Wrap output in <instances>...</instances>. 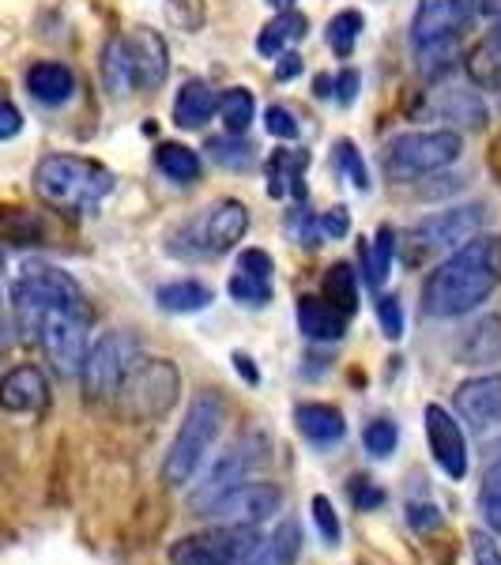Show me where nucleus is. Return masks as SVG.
Segmentation results:
<instances>
[{"label": "nucleus", "mask_w": 501, "mask_h": 565, "mask_svg": "<svg viewBox=\"0 0 501 565\" xmlns=\"http://www.w3.org/2000/svg\"><path fill=\"white\" fill-rule=\"evenodd\" d=\"M463 151L460 132L434 129V132H404L385 148V174L393 181H418L426 174L452 167Z\"/></svg>", "instance_id": "nucleus-5"}, {"label": "nucleus", "mask_w": 501, "mask_h": 565, "mask_svg": "<svg viewBox=\"0 0 501 565\" xmlns=\"http://www.w3.org/2000/svg\"><path fill=\"white\" fill-rule=\"evenodd\" d=\"M482 223H487V207L482 204L452 207V212L423 218V223H415L412 234H407V260L423 264L426 257H437V253H445V249L457 253L460 245H468L482 231Z\"/></svg>", "instance_id": "nucleus-7"}, {"label": "nucleus", "mask_w": 501, "mask_h": 565, "mask_svg": "<svg viewBox=\"0 0 501 565\" xmlns=\"http://www.w3.org/2000/svg\"><path fill=\"white\" fill-rule=\"evenodd\" d=\"M479 513H482V521H487L490 535H498V540H501V457L490 463L487 476H482Z\"/></svg>", "instance_id": "nucleus-36"}, {"label": "nucleus", "mask_w": 501, "mask_h": 565, "mask_svg": "<svg viewBox=\"0 0 501 565\" xmlns=\"http://www.w3.org/2000/svg\"><path fill=\"white\" fill-rule=\"evenodd\" d=\"M284 509V490L276 482H249L226 490L212 509H204V516H212L215 524H231V527H260L264 521Z\"/></svg>", "instance_id": "nucleus-12"}, {"label": "nucleus", "mask_w": 501, "mask_h": 565, "mask_svg": "<svg viewBox=\"0 0 501 565\" xmlns=\"http://www.w3.org/2000/svg\"><path fill=\"white\" fill-rule=\"evenodd\" d=\"M457 359L463 366H490L501 359V317H482L460 335Z\"/></svg>", "instance_id": "nucleus-24"}, {"label": "nucleus", "mask_w": 501, "mask_h": 565, "mask_svg": "<svg viewBox=\"0 0 501 565\" xmlns=\"http://www.w3.org/2000/svg\"><path fill=\"white\" fill-rule=\"evenodd\" d=\"M45 234L42 218L26 207H8L0 204V242H12V245H39Z\"/></svg>", "instance_id": "nucleus-32"}, {"label": "nucleus", "mask_w": 501, "mask_h": 565, "mask_svg": "<svg viewBox=\"0 0 501 565\" xmlns=\"http://www.w3.org/2000/svg\"><path fill=\"white\" fill-rule=\"evenodd\" d=\"M377 321L388 340H399V335H404V306H399V298H393V295L377 298Z\"/></svg>", "instance_id": "nucleus-43"}, {"label": "nucleus", "mask_w": 501, "mask_h": 565, "mask_svg": "<svg viewBox=\"0 0 501 565\" xmlns=\"http://www.w3.org/2000/svg\"><path fill=\"white\" fill-rule=\"evenodd\" d=\"M234 366H238V373H242V377L245 381H249V385H260V373L257 370H253V359H249V354H234Z\"/></svg>", "instance_id": "nucleus-53"}, {"label": "nucleus", "mask_w": 501, "mask_h": 565, "mask_svg": "<svg viewBox=\"0 0 501 565\" xmlns=\"http://www.w3.org/2000/svg\"><path fill=\"white\" fill-rule=\"evenodd\" d=\"M34 193L61 212L84 215L95 212L114 193V174L95 159L79 154H50L34 167Z\"/></svg>", "instance_id": "nucleus-2"}, {"label": "nucleus", "mask_w": 501, "mask_h": 565, "mask_svg": "<svg viewBox=\"0 0 501 565\" xmlns=\"http://www.w3.org/2000/svg\"><path fill=\"white\" fill-rule=\"evenodd\" d=\"M468 76L479 90H501V50L490 34L468 53Z\"/></svg>", "instance_id": "nucleus-33"}, {"label": "nucleus", "mask_w": 501, "mask_h": 565, "mask_svg": "<svg viewBox=\"0 0 501 565\" xmlns=\"http://www.w3.org/2000/svg\"><path fill=\"white\" fill-rule=\"evenodd\" d=\"M245 231H249V212L242 200H218L204 218V253H226L234 249Z\"/></svg>", "instance_id": "nucleus-18"}, {"label": "nucleus", "mask_w": 501, "mask_h": 565, "mask_svg": "<svg viewBox=\"0 0 501 565\" xmlns=\"http://www.w3.org/2000/svg\"><path fill=\"white\" fill-rule=\"evenodd\" d=\"M26 90L42 106H61L76 95V76H72V68L57 65V61H39V65L26 68Z\"/></svg>", "instance_id": "nucleus-23"}, {"label": "nucleus", "mask_w": 501, "mask_h": 565, "mask_svg": "<svg viewBox=\"0 0 501 565\" xmlns=\"http://www.w3.org/2000/svg\"><path fill=\"white\" fill-rule=\"evenodd\" d=\"M335 167H340L343 178L354 181V189H370V170L362 162V151L351 140H335Z\"/></svg>", "instance_id": "nucleus-40"}, {"label": "nucleus", "mask_w": 501, "mask_h": 565, "mask_svg": "<svg viewBox=\"0 0 501 565\" xmlns=\"http://www.w3.org/2000/svg\"><path fill=\"white\" fill-rule=\"evenodd\" d=\"M223 423H226L223 396L218 392H200L193 404H189L185 423L178 426V437L170 441L167 460H162V482L167 487H185L196 476L207 449H212L218 430H223Z\"/></svg>", "instance_id": "nucleus-3"}, {"label": "nucleus", "mask_w": 501, "mask_h": 565, "mask_svg": "<svg viewBox=\"0 0 501 565\" xmlns=\"http://www.w3.org/2000/svg\"><path fill=\"white\" fill-rule=\"evenodd\" d=\"M268 4H271V8H279V12H287V8L295 4V0H268Z\"/></svg>", "instance_id": "nucleus-56"}, {"label": "nucleus", "mask_w": 501, "mask_h": 565, "mask_svg": "<svg viewBox=\"0 0 501 565\" xmlns=\"http://www.w3.org/2000/svg\"><path fill=\"white\" fill-rule=\"evenodd\" d=\"M348 494H351V505L362 509V513H370V509H377L381 501H385V490L373 487L370 479H354L351 487H348Z\"/></svg>", "instance_id": "nucleus-47"}, {"label": "nucleus", "mask_w": 501, "mask_h": 565, "mask_svg": "<svg viewBox=\"0 0 501 565\" xmlns=\"http://www.w3.org/2000/svg\"><path fill=\"white\" fill-rule=\"evenodd\" d=\"M457 415L471 426H494L501 423V373H487V377H471L463 381L452 396Z\"/></svg>", "instance_id": "nucleus-15"}, {"label": "nucleus", "mask_w": 501, "mask_h": 565, "mask_svg": "<svg viewBox=\"0 0 501 565\" xmlns=\"http://www.w3.org/2000/svg\"><path fill=\"white\" fill-rule=\"evenodd\" d=\"M4 343H8V328H4V321H0V351H4Z\"/></svg>", "instance_id": "nucleus-58"}, {"label": "nucleus", "mask_w": 501, "mask_h": 565, "mask_svg": "<svg viewBox=\"0 0 501 565\" xmlns=\"http://www.w3.org/2000/svg\"><path fill=\"white\" fill-rule=\"evenodd\" d=\"M181 388V373L174 362L167 359H148L136 362V370L125 377V404H129L132 418H159L174 407Z\"/></svg>", "instance_id": "nucleus-9"}, {"label": "nucleus", "mask_w": 501, "mask_h": 565, "mask_svg": "<svg viewBox=\"0 0 501 565\" xmlns=\"http://www.w3.org/2000/svg\"><path fill=\"white\" fill-rule=\"evenodd\" d=\"M407 524H412L415 532L437 527V524H441V509H437V505H407Z\"/></svg>", "instance_id": "nucleus-49"}, {"label": "nucleus", "mask_w": 501, "mask_h": 565, "mask_svg": "<svg viewBox=\"0 0 501 565\" xmlns=\"http://www.w3.org/2000/svg\"><path fill=\"white\" fill-rule=\"evenodd\" d=\"M321 231L328 234V238H343V234L351 231L348 207H332V212H324V215H321Z\"/></svg>", "instance_id": "nucleus-50"}, {"label": "nucleus", "mask_w": 501, "mask_h": 565, "mask_svg": "<svg viewBox=\"0 0 501 565\" xmlns=\"http://www.w3.org/2000/svg\"><path fill=\"white\" fill-rule=\"evenodd\" d=\"M207 151H212V159L215 162H223V167H231V170H245V167H253V148L245 140H238V136H215V140H207Z\"/></svg>", "instance_id": "nucleus-38"}, {"label": "nucleus", "mask_w": 501, "mask_h": 565, "mask_svg": "<svg viewBox=\"0 0 501 565\" xmlns=\"http://www.w3.org/2000/svg\"><path fill=\"white\" fill-rule=\"evenodd\" d=\"M45 399H50V385H45L42 370H34V366H15L0 381V407L12 415L42 412Z\"/></svg>", "instance_id": "nucleus-17"}, {"label": "nucleus", "mask_w": 501, "mask_h": 565, "mask_svg": "<svg viewBox=\"0 0 501 565\" xmlns=\"http://www.w3.org/2000/svg\"><path fill=\"white\" fill-rule=\"evenodd\" d=\"M264 129H268L276 140H298V121L287 106H268L264 109Z\"/></svg>", "instance_id": "nucleus-44"}, {"label": "nucleus", "mask_w": 501, "mask_h": 565, "mask_svg": "<svg viewBox=\"0 0 501 565\" xmlns=\"http://www.w3.org/2000/svg\"><path fill=\"white\" fill-rule=\"evenodd\" d=\"M23 129V114L12 103H0V140H12Z\"/></svg>", "instance_id": "nucleus-51"}, {"label": "nucleus", "mask_w": 501, "mask_h": 565, "mask_svg": "<svg viewBox=\"0 0 501 565\" xmlns=\"http://www.w3.org/2000/svg\"><path fill=\"white\" fill-rule=\"evenodd\" d=\"M362 445H366V452L370 457H377V460H388L396 452V445H399V430H396V423H388V418H373V423L362 430Z\"/></svg>", "instance_id": "nucleus-39"}, {"label": "nucleus", "mask_w": 501, "mask_h": 565, "mask_svg": "<svg viewBox=\"0 0 501 565\" xmlns=\"http://www.w3.org/2000/svg\"><path fill=\"white\" fill-rule=\"evenodd\" d=\"M264 457H268V441L257 434H249V437H242V441H234L231 449L218 457V463L212 471L204 476V482L189 494V505L193 509H212L218 498L226 494V490H234V487H242L245 479H249V471H257Z\"/></svg>", "instance_id": "nucleus-10"}, {"label": "nucleus", "mask_w": 501, "mask_h": 565, "mask_svg": "<svg viewBox=\"0 0 501 565\" xmlns=\"http://www.w3.org/2000/svg\"><path fill=\"white\" fill-rule=\"evenodd\" d=\"M140 362V343L129 332H106L95 348H87V359L79 366V381H84L87 399H109L125 385V377Z\"/></svg>", "instance_id": "nucleus-6"}, {"label": "nucleus", "mask_w": 501, "mask_h": 565, "mask_svg": "<svg viewBox=\"0 0 501 565\" xmlns=\"http://www.w3.org/2000/svg\"><path fill=\"white\" fill-rule=\"evenodd\" d=\"M306 34H309V20L302 12H295V8H287V12H279L276 20L260 31L257 53H264V57H279L290 42H302Z\"/></svg>", "instance_id": "nucleus-27"}, {"label": "nucleus", "mask_w": 501, "mask_h": 565, "mask_svg": "<svg viewBox=\"0 0 501 565\" xmlns=\"http://www.w3.org/2000/svg\"><path fill=\"white\" fill-rule=\"evenodd\" d=\"M298 554H302V524L279 521L238 565H295Z\"/></svg>", "instance_id": "nucleus-20"}, {"label": "nucleus", "mask_w": 501, "mask_h": 565, "mask_svg": "<svg viewBox=\"0 0 501 565\" xmlns=\"http://www.w3.org/2000/svg\"><path fill=\"white\" fill-rule=\"evenodd\" d=\"M359 84H362V76L354 68H343L340 76H332V98L340 106H351L354 98H359Z\"/></svg>", "instance_id": "nucleus-48"}, {"label": "nucleus", "mask_w": 501, "mask_h": 565, "mask_svg": "<svg viewBox=\"0 0 501 565\" xmlns=\"http://www.w3.org/2000/svg\"><path fill=\"white\" fill-rule=\"evenodd\" d=\"M313 95L317 98H332V76H317L313 79Z\"/></svg>", "instance_id": "nucleus-55"}, {"label": "nucleus", "mask_w": 501, "mask_h": 565, "mask_svg": "<svg viewBox=\"0 0 501 565\" xmlns=\"http://www.w3.org/2000/svg\"><path fill=\"white\" fill-rule=\"evenodd\" d=\"M501 287V238H471L423 282V309L430 317H463Z\"/></svg>", "instance_id": "nucleus-1"}, {"label": "nucleus", "mask_w": 501, "mask_h": 565, "mask_svg": "<svg viewBox=\"0 0 501 565\" xmlns=\"http://www.w3.org/2000/svg\"><path fill=\"white\" fill-rule=\"evenodd\" d=\"M313 524H317V532H321V540H324L328 546H335V543L343 540L340 516H335L332 501H328L324 494H317V498H313Z\"/></svg>", "instance_id": "nucleus-42"}, {"label": "nucleus", "mask_w": 501, "mask_h": 565, "mask_svg": "<svg viewBox=\"0 0 501 565\" xmlns=\"http://www.w3.org/2000/svg\"><path fill=\"white\" fill-rule=\"evenodd\" d=\"M359 34H362V12H340L332 23H328V50L335 57H351L354 45H359Z\"/></svg>", "instance_id": "nucleus-37"}, {"label": "nucleus", "mask_w": 501, "mask_h": 565, "mask_svg": "<svg viewBox=\"0 0 501 565\" xmlns=\"http://www.w3.org/2000/svg\"><path fill=\"white\" fill-rule=\"evenodd\" d=\"M430 109L445 121L463 125V129H487V106H482L479 90L471 87H437L430 95Z\"/></svg>", "instance_id": "nucleus-21"}, {"label": "nucleus", "mask_w": 501, "mask_h": 565, "mask_svg": "<svg viewBox=\"0 0 501 565\" xmlns=\"http://www.w3.org/2000/svg\"><path fill=\"white\" fill-rule=\"evenodd\" d=\"M226 290H231V298H238V302H245V306H268L271 302V282L249 279V276H242V271L226 282Z\"/></svg>", "instance_id": "nucleus-41"}, {"label": "nucleus", "mask_w": 501, "mask_h": 565, "mask_svg": "<svg viewBox=\"0 0 501 565\" xmlns=\"http://www.w3.org/2000/svg\"><path fill=\"white\" fill-rule=\"evenodd\" d=\"M302 57H298V53H290V50H284L279 53V65H276V79L279 84H287V79H298L302 76Z\"/></svg>", "instance_id": "nucleus-52"}, {"label": "nucleus", "mask_w": 501, "mask_h": 565, "mask_svg": "<svg viewBox=\"0 0 501 565\" xmlns=\"http://www.w3.org/2000/svg\"><path fill=\"white\" fill-rule=\"evenodd\" d=\"M0 276H4V253H0Z\"/></svg>", "instance_id": "nucleus-59"}, {"label": "nucleus", "mask_w": 501, "mask_h": 565, "mask_svg": "<svg viewBox=\"0 0 501 565\" xmlns=\"http://www.w3.org/2000/svg\"><path fill=\"white\" fill-rule=\"evenodd\" d=\"M460 26L463 20H460L457 0H418L415 20H412V42H415V50L457 42Z\"/></svg>", "instance_id": "nucleus-14"}, {"label": "nucleus", "mask_w": 501, "mask_h": 565, "mask_svg": "<svg viewBox=\"0 0 501 565\" xmlns=\"http://www.w3.org/2000/svg\"><path fill=\"white\" fill-rule=\"evenodd\" d=\"M295 423H298V430H302L306 441L321 445V449H324V445H335L343 434H348L343 412H340V407H332V404H298Z\"/></svg>", "instance_id": "nucleus-25"}, {"label": "nucleus", "mask_w": 501, "mask_h": 565, "mask_svg": "<svg viewBox=\"0 0 501 565\" xmlns=\"http://www.w3.org/2000/svg\"><path fill=\"white\" fill-rule=\"evenodd\" d=\"M215 109H218V95L212 90V84H204V79H189V84L178 90L174 125L178 129H200L204 121H212Z\"/></svg>", "instance_id": "nucleus-26"}, {"label": "nucleus", "mask_w": 501, "mask_h": 565, "mask_svg": "<svg viewBox=\"0 0 501 565\" xmlns=\"http://www.w3.org/2000/svg\"><path fill=\"white\" fill-rule=\"evenodd\" d=\"M306 167L309 151L306 148H284L271 151L264 162V174H268V193L276 200H306Z\"/></svg>", "instance_id": "nucleus-16"}, {"label": "nucleus", "mask_w": 501, "mask_h": 565, "mask_svg": "<svg viewBox=\"0 0 501 565\" xmlns=\"http://www.w3.org/2000/svg\"><path fill=\"white\" fill-rule=\"evenodd\" d=\"M238 271H242V276H249V279L271 282V271H276V264H271V257L264 249H245L242 257H238Z\"/></svg>", "instance_id": "nucleus-45"}, {"label": "nucleus", "mask_w": 501, "mask_h": 565, "mask_svg": "<svg viewBox=\"0 0 501 565\" xmlns=\"http://www.w3.org/2000/svg\"><path fill=\"white\" fill-rule=\"evenodd\" d=\"M34 340H42L50 362L65 373V377L79 373V366H84V359H87V309H65V306L45 309Z\"/></svg>", "instance_id": "nucleus-11"}, {"label": "nucleus", "mask_w": 501, "mask_h": 565, "mask_svg": "<svg viewBox=\"0 0 501 565\" xmlns=\"http://www.w3.org/2000/svg\"><path fill=\"white\" fill-rule=\"evenodd\" d=\"M487 162H490V170H494V178L501 181V136H494V143H490Z\"/></svg>", "instance_id": "nucleus-54"}, {"label": "nucleus", "mask_w": 501, "mask_h": 565, "mask_svg": "<svg viewBox=\"0 0 501 565\" xmlns=\"http://www.w3.org/2000/svg\"><path fill=\"white\" fill-rule=\"evenodd\" d=\"M471 562L476 565H501V546L494 543V535L490 532H471Z\"/></svg>", "instance_id": "nucleus-46"}, {"label": "nucleus", "mask_w": 501, "mask_h": 565, "mask_svg": "<svg viewBox=\"0 0 501 565\" xmlns=\"http://www.w3.org/2000/svg\"><path fill=\"white\" fill-rule=\"evenodd\" d=\"M154 298H159V306L167 309V313H196V309L212 306V290L196 279L167 282V287H159V295Z\"/></svg>", "instance_id": "nucleus-29"}, {"label": "nucleus", "mask_w": 501, "mask_h": 565, "mask_svg": "<svg viewBox=\"0 0 501 565\" xmlns=\"http://www.w3.org/2000/svg\"><path fill=\"white\" fill-rule=\"evenodd\" d=\"M103 84L114 98H125L132 95L136 87V68H132V57H129V45H125V39H114L106 42L103 50Z\"/></svg>", "instance_id": "nucleus-28"}, {"label": "nucleus", "mask_w": 501, "mask_h": 565, "mask_svg": "<svg viewBox=\"0 0 501 565\" xmlns=\"http://www.w3.org/2000/svg\"><path fill=\"white\" fill-rule=\"evenodd\" d=\"M362 257H366V279L370 287H385L388 276H393V260H396V231L393 226H381L377 234H373V242L362 249Z\"/></svg>", "instance_id": "nucleus-30"}, {"label": "nucleus", "mask_w": 501, "mask_h": 565, "mask_svg": "<svg viewBox=\"0 0 501 565\" xmlns=\"http://www.w3.org/2000/svg\"><path fill=\"white\" fill-rule=\"evenodd\" d=\"M348 313H340L332 302H324V298H313L306 295L302 302H298V328L309 335V340H324V343H335L348 335Z\"/></svg>", "instance_id": "nucleus-22"}, {"label": "nucleus", "mask_w": 501, "mask_h": 565, "mask_svg": "<svg viewBox=\"0 0 501 565\" xmlns=\"http://www.w3.org/2000/svg\"><path fill=\"white\" fill-rule=\"evenodd\" d=\"M12 306L15 317H20V328L26 335H39V321L45 309L65 306V309H87L84 306V290L76 287V279L68 271L53 268V264H23L20 279L12 282Z\"/></svg>", "instance_id": "nucleus-4"}, {"label": "nucleus", "mask_w": 501, "mask_h": 565, "mask_svg": "<svg viewBox=\"0 0 501 565\" xmlns=\"http://www.w3.org/2000/svg\"><path fill=\"white\" fill-rule=\"evenodd\" d=\"M260 527H231L215 524L207 532L181 535L178 543H170V565H238L245 554L257 546Z\"/></svg>", "instance_id": "nucleus-8"}, {"label": "nucleus", "mask_w": 501, "mask_h": 565, "mask_svg": "<svg viewBox=\"0 0 501 565\" xmlns=\"http://www.w3.org/2000/svg\"><path fill=\"white\" fill-rule=\"evenodd\" d=\"M125 45H129L136 84H140V87H159L162 79H167V72H170L167 42H162L154 31H148V26H140V31H132L129 39H125Z\"/></svg>", "instance_id": "nucleus-19"}, {"label": "nucleus", "mask_w": 501, "mask_h": 565, "mask_svg": "<svg viewBox=\"0 0 501 565\" xmlns=\"http://www.w3.org/2000/svg\"><path fill=\"white\" fill-rule=\"evenodd\" d=\"M321 298L324 302H332L340 313L354 317V309H359V279H354L351 264H332V268L324 271Z\"/></svg>", "instance_id": "nucleus-31"}, {"label": "nucleus", "mask_w": 501, "mask_h": 565, "mask_svg": "<svg viewBox=\"0 0 501 565\" xmlns=\"http://www.w3.org/2000/svg\"><path fill=\"white\" fill-rule=\"evenodd\" d=\"M426 437H430V452L445 476L457 482L468 476V437L441 404H426Z\"/></svg>", "instance_id": "nucleus-13"}, {"label": "nucleus", "mask_w": 501, "mask_h": 565, "mask_svg": "<svg viewBox=\"0 0 501 565\" xmlns=\"http://www.w3.org/2000/svg\"><path fill=\"white\" fill-rule=\"evenodd\" d=\"M154 167H159L170 181H178V185H189V181L200 178V159L193 148H185V143H159Z\"/></svg>", "instance_id": "nucleus-34"}, {"label": "nucleus", "mask_w": 501, "mask_h": 565, "mask_svg": "<svg viewBox=\"0 0 501 565\" xmlns=\"http://www.w3.org/2000/svg\"><path fill=\"white\" fill-rule=\"evenodd\" d=\"M490 39H494V42H498V50H501V12H498V26L490 31Z\"/></svg>", "instance_id": "nucleus-57"}, {"label": "nucleus", "mask_w": 501, "mask_h": 565, "mask_svg": "<svg viewBox=\"0 0 501 565\" xmlns=\"http://www.w3.org/2000/svg\"><path fill=\"white\" fill-rule=\"evenodd\" d=\"M218 117H223L226 132L242 136L253 125V117H257V98H253V90H245V87L226 90V95L218 98Z\"/></svg>", "instance_id": "nucleus-35"}]
</instances>
